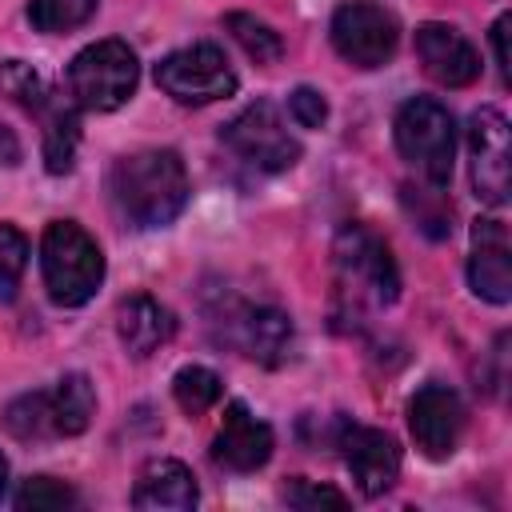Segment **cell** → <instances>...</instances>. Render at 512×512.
<instances>
[{"label":"cell","mask_w":512,"mask_h":512,"mask_svg":"<svg viewBox=\"0 0 512 512\" xmlns=\"http://www.w3.org/2000/svg\"><path fill=\"white\" fill-rule=\"evenodd\" d=\"M336 316L364 320L400 296V272L388 244L368 224H344L332 240Z\"/></svg>","instance_id":"obj_2"},{"label":"cell","mask_w":512,"mask_h":512,"mask_svg":"<svg viewBox=\"0 0 512 512\" xmlns=\"http://www.w3.org/2000/svg\"><path fill=\"white\" fill-rule=\"evenodd\" d=\"M220 140L244 164L260 168V172H284V168H292L300 160V140L284 128V120H280L272 100H256L244 112H236L220 128Z\"/></svg>","instance_id":"obj_8"},{"label":"cell","mask_w":512,"mask_h":512,"mask_svg":"<svg viewBox=\"0 0 512 512\" xmlns=\"http://www.w3.org/2000/svg\"><path fill=\"white\" fill-rule=\"evenodd\" d=\"M116 332H120V344L132 360H148L152 352H160L172 332H176V320L172 312L148 296V292H136V296H124L120 308H116Z\"/></svg>","instance_id":"obj_17"},{"label":"cell","mask_w":512,"mask_h":512,"mask_svg":"<svg viewBox=\"0 0 512 512\" xmlns=\"http://www.w3.org/2000/svg\"><path fill=\"white\" fill-rule=\"evenodd\" d=\"M276 440H272V428L264 420H256L248 412V404L232 400L224 408V420L212 436V460L224 468V472H256L268 464Z\"/></svg>","instance_id":"obj_14"},{"label":"cell","mask_w":512,"mask_h":512,"mask_svg":"<svg viewBox=\"0 0 512 512\" xmlns=\"http://www.w3.org/2000/svg\"><path fill=\"white\" fill-rule=\"evenodd\" d=\"M508 24L512 16L500 12L496 24H492V48H496V68H500V80H508Z\"/></svg>","instance_id":"obj_29"},{"label":"cell","mask_w":512,"mask_h":512,"mask_svg":"<svg viewBox=\"0 0 512 512\" xmlns=\"http://www.w3.org/2000/svg\"><path fill=\"white\" fill-rule=\"evenodd\" d=\"M468 284L488 304L512 300V248H508V228L500 220H476L472 224Z\"/></svg>","instance_id":"obj_16"},{"label":"cell","mask_w":512,"mask_h":512,"mask_svg":"<svg viewBox=\"0 0 512 512\" xmlns=\"http://www.w3.org/2000/svg\"><path fill=\"white\" fill-rule=\"evenodd\" d=\"M172 396L188 416H204L220 400V376L204 364H188L172 376Z\"/></svg>","instance_id":"obj_23"},{"label":"cell","mask_w":512,"mask_h":512,"mask_svg":"<svg viewBox=\"0 0 512 512\" xmlns=\"http://www.w3.org/2000/svg\"><path fill=\"white\" fill-rule=\"evenodd\" d=\"M0 96L20 104L28 116L40 120V152L44 168L52 176L72 172L76 144H80V108L68 92H56L32 64L24 60H4L0 64Z\"/></svg>","instance_id":"obj_3"},{"label":"cell","mask_w":512,"mask_h":512,"mask_svg":"<svg viewBox=\"0 0 512 512\" xmlns=\"http://www.w3.org/2000/svg\"><path fill=\"white\" fill-rule=\"evenodd\" d=\"M40 272L52 304L80 308L104 284V252L76 220H52L40 240Z\"/></svg>","instance_id":"obj_4"},{"label":"cell","mask_w":512,"mask_h":512,"mask_svg":"<svg viewBox=\"0 0 512 512\" xmlns=\"http://www.w3.org/2000/svg\"><path fill=\"white\" fill-rule=\"evenodd\" d=\"M0 420H4V428H8L16 440H24V444L60 436V432H56V416H52V396H48V392H24V396H16V400L4 408Z\"/></svg>","instance_id":"obj_20"},{"label":"cell","mask_w":512,"mask_h":512,"mask_svg":"<svg viewBox=\"0 0 512 512\" xmlns=\"http://www.w3.org/2000/svg\"><path fill=\"white\" fill-rule=\"evenodd\" d=\"M288 112H292V120H296L300 128H320V124L328 120V100H324L316 88L300 84V88H292V96H288Z\"/></svg>","instance_id":"obj_28"},{"label":"cell","mask_w":512,"mask_h":512,"mask_svg":"<svg viewBox=\"0 0 512 512\" xmlns=\"http://www.w3.org/2000/svg\"><path fill=\"white\" fill-rule=\"evenodd\" d=\"M284 500H288L292 508H300V512H316V508H348V496H344V492H336V488H328V484H312V480H304V476L288 480Z\"/></svg>","instance_id":"obj_27"},{"label":"cell","mask_w":512,"mask_h":512,"mask_svg":"<svg viewBox=\"0 0 512 512\" xmlns=\"http://www.w3.org/2000/svg\"><path fill=\"white\" fill-rule=\"evenodd\" d=\"M340 452L344 464L364 496H384L400 476V448L384 428L368 424H340Z\"/></svg>","instance_id":"obj_13"},{"label":"cell","mask_w":512,"mask_h":512,"mask_svg":"<svg viewBox=\"0 0 512 512\" xmlns=\"http://www.w3.org/2000/svg\"><path fill=\"white\" fill-rule=\"evenodd\" d=\"M156 84L176 104H212L236 92V72L216 44H192L156 64Z\"/></svg>","instance_id":"obj_10"},{"label":"cell","mask_w":512,"mask_h":512,"mask_svg":"<svg viewBox=\"0 0 512 512\" xmlns=\"http://www.w3.org/2000/svg\"><path fill=\"white\" fill-rule=\"evenodd\" d=\"M396 152L404 156L408 168L420 172L424 184H448L452 180V160H456V120L452 112L432 100V96H412L400 104L392 120Z\"/></svg>","instance_id":"obj_5"},{"label":"cell","mask_w":512,"mask_h":512,"mask_svg":"<svg viewBox=\"0 0 512 512\" xmlns=\"http://www.w3.org/2000/svg\"><path fill=\"white\" fill-rule=\"evenodd\" d=\"M108 200L132 228H164L188 204V172L172 148H140L108 168Z\"/></svg>","instance_id":"obj_1"},{"label":"cell","mask_w":512,"mask_h":512,"mask_svg":"<svg viewBox=\"0 0 512 512\" xmlns=\"http://www.w3.org/2000/svg\"><path fill=\"white\" fill-rule=\"evenodd\" d=\"M48 396H52V416H56L60 436H80L92 424L96 392H92V380L84 372H64L56 380V388H48Z\"/></svg>","instance_id":"obj_19"},{"label":"cell","mask_w":512,"mask_h":512,"mask_svg":"<svg viewBox=\"0 0 512 512\" xmlns=\"http://www.w3.org/2000/svg\"><path fill=\"white\" fill-rule=\"evenodd\" d=\"M332 48L352 68H380L396 56L400 28L396 16L376 0H348L332 12Z\"/></svg>","instance_id":"obj_9"},{"label":"cell","mask_w":512,"mask_h":512,"mask_svg":"<svg viewBox=\"0 0 512 512\" xmlns=\"http://www.w3.org/2000/svg\"><path fill=\"white\" fill-rule=\"evenodd\" d=\"M4 488H8V460L0 456V496H4Z\"/></svg>","instance_id":"obj_30"},{"label":"cell","mask_w":512,"mask_h":512,"mask_svg":"<svg viewBox=\"0 0 512 512\" xmlns=\"http://www.w3.org/2000/svg\"><path fill=\"white\" fill-rule=\"evenodd\" d=\"M24 264H28V240L20 228L12 224H0V300H8L24 276Z\"/></svg>","instance_id":"obj_26"},{"label":"cell","mask_w":512,"mask_h":512,"mask_svg":"<svg viewBox=\"0 0 512 512\" xmlns=\"http://www.w3.org/2000/svg\"><path fill=\"white\" fill-rule=\"evenodd\" d=\"M76 504H80L76 492L64 480H52V476H32L16 492V508L20 512H60V508H76Z\"/></svg>","instance_id":"obj_25"},{"label":"cell","mask_w":512,"mask_h":512,"mask_svg":"<svg viewBox=\"0 0 512 512\" xmlns=\"http://www.w3.org/2000/svg\"><path fill=\"white\" fill-rule=\"evenodd\" d=\"M400 200H404L408 216L420 224L424 236L444 240V236L452 232V204H448V196L440 192V184H428V188H412V184H404Z\"/></svg>","instance_id":"obj_21"},{"label":"cell","mask_w":512,"mask_h":512,"mask_svg":"<svg viewBox=\"0 0 512 512\" xmlns=\"http://www.w3.org/2000/svg\"><path fill=\"white\" fill-rule=\"evenodd\" d=\"M136 80H140V64H136V52L124 40H96V44H88L84 52L72 56V64L64 72L68 96L84 112H112V108H120L136 92Z\"/></svg>","instance_id":"obj_6"},{"label":"cell","mask_w":512,"mask_h":512,"mask_svg":"<svg viewBox=\"0 0 512 512\" xmlns=\"http://www.w3.org/2000/svg\"><path fill=\"white\" fill-rule=\"evenodd\" d=\"M468 176L476 200L492 208L508 200V120L496 108H476L468 120Z\"/></svg>","instance_id":"obj_11"},{"label":"cell","mask_w":512,"mask_h":512,"mask_svg":"<svg viewBox=\"0 0 512 512\" xmlns=\"http://www.w3.org/2000/svg\"><path fill=\"white\" fill-rule=\"evenodd\" d=\"M408 428L428 460H448L464 432V404L448 384H424L408 400Z\"/></svg>","instance_id":"obj_12"},{"label":"cell","mask_w":512,"mask_h":512,"mask_svg":"<svg viewBox=\"0 0 512 512\" xmlns=\"http://www.w3.org/2000/svg\"><path fill=\"white\" fill-rule=\"evenodd\" d=\"M224 28L232 32V40H236L256 64H272V60L284 56L280 32H272L264 20H256V16H248V12H228V16H224Z\"/></svg>","instance_id":"obj_22"},{"label":"cell","mask_w":512,"mask_h":512,"mask_svg":"<svg viewBox=\"0 0 512 512\" xmlns=\"http://www.w3.org/2000/svg\"><path fill=\"white\" fill-rule=\"evenodd\" d=\"M416 60L444 88H468L480 76L476 48L452 24H436V20L420 24L416 28Z\"/></svg>","instance_id":"obj_15"},{"label":"cell","mask_w":512,"mask_h":512,"mask_svg":"<svg viewBox=\"0 0 512 512\" xmlns=\"http://www.w3.org/2000/svg\"><path fill=\"white\" fill-rule=\"evenodd\" d=\"M96 4L100 0H28V20L36 32L60 36V32L80 28L96 12Z\"/></svg>","instance_id":"obj_24"},{"label":"cell","mask_w":512,"mask_h":512,"mask_svg":"<svg viewBox=\"0 0 512 512\" xmlns=\"http://www.w3.org/2000/svg\"><path fill=\"white\" fill-rule=\"evenodd\" d=\"M196 500V476L180 460H148L132 488V508L140 512H188Z\"/></svg>","instance_id":"obj_18"},{"label":"cell","mask_w":512,"mask_h":512,"mask_svg":"<svg viewBox=\"0 0 512 512\" xmlns=\"http://www.w3.org/2000/svg\"><path fill=\"white\" fill-rule=\"evenodd\" d=\"M208 324L216 344H228L264 368H276L292 344V324L272 304H248V300L224 296L220 308H208Z\"/></svg>","instance_id":"obj_7"}]
</instances>
